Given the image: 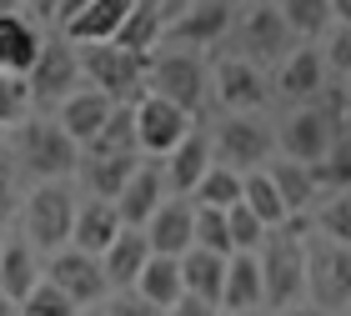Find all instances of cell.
Returning a JSON list of instances; mask_svg holds the SVG:
<instances>
[{
	"label": "cell",
	"mask_w": 351,
	"mask_h": 316,
	"mask_svg": "<svg viewBox=\"0 0 351 316\" xmlns=\"http://www.w3.org/2000/svg\"><path fill=\"white\" fill-rule=\"evenodd\" d=\"M276 316H326V311H316V306H301V302H296V306H286V311H276Z\"/></svg>",
	"instance_id": "48"
},
{
	"label": "cell",
	"mask_w": 351,
	"mask_h": 316,
	"mask_svg": "<svg viewBox=\"0 0 351 316\" xmlns=\"http://www.w3.org/2000/svg\"><path fill=\"white\" fill-rule=\"evenodd\" d=\"M226 36H236V51H241L246 60H256V66L281 60L286 51H291V30H286L281 10L271 5V0H241V10H231V30Z\"/></svg>",
	"instance_id": "6"
},
{
	"label": "cell",
	"mask_w": 351,
	"mask_h": 316,
	"mask_svg": "<svg viewBox=\"0 0 351 316\" xmlns=\"http://www.w3.org/2000/svg\"><path fill=\"white\" fill-rule=\"evenodd\" d=\"M271 151H276V131L261 125L256 116H231L211 136V161L231 171H256L261 161H271Z\"/></svg>",
	"instance_id": "10"
},
{
	"label": "cell",
	"mask_w": 351,
	"mask_h": 316,
	"mask_svg": "<svg viewBox=\"0 0 351 316\" xmlns=\"http://www.w3.org/2000/svg\"><path fill=\"white\" fill-rule=\"evenodd\" d=\"M101 316H161V311H156L151 302H141L136 291H121V296H110V306Z\"/></svg>",
	"instance_id": "43"
},
{
	"label": "cell",
	"mask_w": 351,
	"mask_h": 316,
	"mask_svg": "<svg viewBox=\"0 0 351 316\" xmlns=\"http://www.w3.org/2000/svg\"><path fill=\"white\" fill-rule=\"evenodd\" d=\"M0 141H5V125H0Z\"/></svg>",
	"instance_id": "53"
},
{
	"label": "cell",
	"mask_w": 351,
	"mask_h": 316,
	"mask_svg": "<svg viewBox=\"0 0 351 316\" xmlns=\"http://www.w3.org/2000/svg\"><path fill=\"white\" fill-rule=\"evenodd\" d=\"M21 226H25V241L36 251H56L71 241V221H75V196L66 181H36L21 206Z\"/></svg>",
	"instance_id": "4"
},
{
	"label": "cell",
	"mask_w": 351,
	"mask_h": 316,
	"mask_svg": "<svg viewBox=\"0 0 351 316\" xmlns=\"http://www.w3.org/2000/svg\"><path fill=\"white\" fill-rule=\"evenodd\" d=\"M231 0H191L176 15H166L161 40L166 45H186V51H211V45L226 40L231 30Z\"/></svg>",
	"instance_id": "9"
},
{
	"label": "cell",
	"mask_w": 351,
	"mask_h": 316,
	"mask_svg": "<svg viewBox=\"0 0 351 316\" xmlns=\"http://www.w3.org/2000/svg\"><path fill=\"white\" fill-rule=\"evenodd\" d=\"M306 171H311L316 196L346 191V186H351V141H346V136H337V141L326 146V156H322V161H311Z\"/></svg>",
	"instance_id": "32"
},
{
	"label": "cell",
	"mask_w": 351,
	"mask_h": 316,
	"mask_svg": "<svg viewBox=\"0 0 351 316\" xmlns=\"http://www.w3.org/2000/svg\"><path fill=\"white\" fill-rule=\"evenodd\" d=\"M146 60L151 56H136V51H121L116 40H95L81 51V71L90 75V86L110 101H125L136 106L146 96Z\"/></svg>",
	"instance_id": "5"
},
{
	"label": "cell",
	"mask_w": 351,
	"mask_h": 316,
	"mask_svg": "<svg viewBox=\"0 0 351 316\" xmlns=\"http://www.w3.org/2000/svg\"><path fill=\"white\" fill-rule=\"evenodd\" d=\"M15 161L36 181H66L71 171L81 166V146H75L56 121H30L25 116L21 136H15Z\"/></svg>",
	"instance_id": "3"
},
{
	"label": "cell",
	"mask_w": 351,
	"mask_h": 316,
	"mask_svg": "<svg viewBox=\"0 0 351 316\" xmlns=\"http://www.w3.org/2000/svg\"><path fill=\"white\" fill-rule=\"evenodd\" d=\"M40 30L25 21V15H0V71L10 75H25L30 60L40 56Z\"/></svg>",
	"instance_id": "26"
},
{
	"label": "cell",
	"mask_w": 351,
	"mask_h": 316,
	"mask_svg": "<svg viewBox=\"0 0 351 316\" xmlns=\"http://www.w3.org/2000/svg\"><path fill=\"white\" fill-rule=\"evenodd\" d=\"M75 316H90V311H75Z\"/></svg>",
	"instance_id": "54"
},
{
	"label": "cell",
	"mask_w": 351,
	"mask_h": 316,
	"mask_svg": "<svg viewBox=\"0 0 351 316\" xmlns=\"http://www.w3.org/2000/svg\"><path fill=\"white\" fill-rule=\"evenodd\" d=\"M161 25H166V15L161 5H146V0H136L131 15L121 21V30L110 40L121 45V51H136V56H151L156 51V40H161Z\"/></svg>",
	"instance_id": "30"
},
{
	"label": "cell",
	"mask_w": 351,
	"mask_h": 316,
	"mask_svg": "<svg viewBox=\"0 0 351 316\" xmlns=\"http://www.w3.org/2000/svg\"><path fill=\"white\" fill-rule=\"evenodd\" d=\"M271 5L281 10V21H286V30H291V36L316 40V36H322V30L331 25L326 0H271Z\"/></svg>",
	"instance_id": "36"
},
{
	"label": "cell",
	"mask_w": 351,
	"mask_h": 316,
	"mask_svg": "<svg viewBox=\"0 0 351 316\" xmlns=\"http://www.w3.org/2000/svg\"><path fill=\"white\" fill-rule=\"evenodd\" d=\"M110 106H116V101H110V96H101V90H81V86H75L71 90V96L66 101H60V131H66L71 141H75V146H86V141L95 136V131H101V121L110 116Z\"/></svg>",
	"instance_id": "23"
},
{
	"label": "cell",
	"mask_w": 351,
	"mask_h": 316,
	"mask_svg": "<svg viewBox=\"0 0 351 316\" xmlns=\"http://www.w3.org/2000/svg\"><path fill=\"white\" fill-rule=\"evenodd\" d=\"M211 90H216V101L226 106L231 116H256L266 106V96H271L261 66L246 60V56H221L211 66Z\"/></svg>",
	"instance_id": "11"
},
{
	"label": "cell",
	"mask_w": 351,
	"mask_h": 316,
	"mask_svg": "<svg viewBox=\"0 0 351 316\" xmlns=\"http://www.w3.org/2000/svg\"><path fill=\"white\" fill-rule=\"evenodd\" d=\"M256 271H261V306L286 311L306 296V226L301 216L271 226L256 246Z\"/></svg>",
	"instance_id": "1"
},
{
	"label": "cell",
	"mask_w": 351,
	"mask_h": 316,
	"mask_svg": "<svg viewBox=\"0 0 351 316\" xmlns=\"http://www.w3.org/2000/svg\"><path fill=\"white\" fill-rule=\"evenodd\" d=\"M131 116H136V151H146V156H166L176 141L196 125V116H186L181 106L151 96V90L131 106Z\"/></svg>",
	"instance_id": "12"
},
{
	"label": "cell",
	"mask_w": 351,
	"mask_h": 316,
	"mask_svg": "<svg viewBox=\"0 0 351 316\" xmlns=\"http://www.w3.org/2000/svg\"><path fill=\"white\" fill-rule=\"evenodd\" d=\"M231 5H241V0H231Z\"/></svg>",
	"instance_id": "55"
},
{
	"label": "cell",
	"mask_w": 351,
	"mask_h": 316,
	"mask_svg": "<svg viewBox=\"0 0 351 316\" xmlns=\"http://www.w3.org/2000/svg\"><path fill=\"white\" fill-rule=\"evenodd\" d=\"M241 201H246V206L261 216V226H281V221H291L266 171H246V176H241Z\"/></svg>",
	"instance_id": "34"
},
{
	"label": "cell",
	"mask_w": 351,
	"mask_h": 316,
	"mask_svg": "<svg viewBox=\"0 0 351 316\" xmlns=\"http://www.w3.org/2000/svg\"><path fill=\"white\" fill-rule=\"evenodd\" d=\"M146 90L171 106H181L186 116H201V96H206V71L196 56L171 51V56H151L146 60Z\"/></svg>",
	"instance_id": "8"
},
{
	"label": "cell",
	"mask_w": 351,
	"mask_h": 316,
	"mask_svg": "<svg viewBox=\"0 0 351 316\" xmlns=\"http://www.w3.org/2000/svg\"><path fill=\"white\" fill-rule=\"evenodd\" d=\"M191 216H196V206H191L186 196L161 201V206L146 216L141 236H146V246L156 256H181V251H191Z\"/></svg>",
	"instance_id": "15"
},
{
	"label": "cell",
	"mask_w": 351,
	"mask_h": 316,
	"mask_svg": "<svg viewBox=\"0 0 351 316\" xmlns=\"http://www.w3.org/2000/svg\"><path fill=\"white\" fill-rule=\"evenodd\" d=\"M15 206H21V191H15V161L0 156V226L15 216Z\"/></svg>",
	"instance_id": "42"
},
{
	"label": "cell",
	"mask_w": 351,
	"mask_h": 316,
	"mask_svg": "<svg viewBox=\"0 0 351 316\" xmlns=\"http://www.w3.org/2000/svg\"><path fill=\"white\" fill-rule=\"evenodd\" d=\"M326 10H331V21H351V0H326Z\"/></svg>",
	"instance_id": "47"
},
{
	"label": "cell",
	"mask_w": 351,
	"mask_h": 316,
	"mask_svg": "<svg viewBox=\"0 0 351 316\" xmlns=\"http://www.w3.org/2000/svg\"><path fill=\"white\" fill-rule=\"evenodd\" d=\"M56 5H60V0H30V10H36V21H51V15H56Z\"/></svg>",
	"instance_id": "46"
},
{
	"label": "cell",
	"mask_w": 351,
	"mask_h": 316,
	"mask_svg": "<svg viewBox=\"0 0 351 316\" xmlns=\"http://www.w3.org/2000/svg\"><path fill=\"white\" fill-rule=\"evenodd\" d=\"M191 196H196V201H191V206H231V201H241V171H231V166H206L201 171V181L196 186H191Z\"/></svg>",
	"instance_id": "33"
},
{
	"label": "cell",
	"mask_w": 351,
	"mask_h": 316,
	"mask_svg": "<svg viewBox=\"0 0 351 316\" xmlns=\"http://www.w3.org/2000/svg\"><path fill=\"white\" fill-rule=\"evenodd\" d=\"M90 186V196L101 201H116V191L125 186V176L136 171V156H81V166H75Z\"/></svg>",
	"instance_id": "31"
},
{
	"label": "cell",
	"mask_w": 351,
	"mask_h": 316,
	"mask_svg": "<svg viewBox=\"0 0 351 316\" xmlns=\"http://www.w3.org/2000/svg\"><path fill=\"white\" fill-rule=\"evenodd\" d=\"M25 86H30V101H40V106H60L75 86H81V56L71 51L66 36H45L40 40V56L30 60Z\"/></svg>",
	"instance_id": "7"
},
{
	"label": "cell",
	"mask_w": 351,
	"mask_h": 316,
	"mask_svg": "<svg viewBox=\"0 0 351 316\" xmlns=\"http://www.w3.org/2000/svg\"><path fill=\"white\" fill-rule=\"evenodd\" d=\"M15 306H21V316H75V311H81L66 291L56 287V281H36Z\"/></svg>",
	"instance_id": "39"
},
{
	"label": "cell",
	"mask_w": 351,
	"mask_h": 316,
	"mask_svg": "<svg viewBox=\"0 0 351 316\" xmlns=\"http://www.w3.org/2000/svg\"><path fill=\"white\" fill-rule=\"evenodd\" d=\"M191 246H201V251H216V256H231L226 216H221L216 206H196V216H191Z\"/></svg>",
	"instance_id": "38"
},
{
	"label": "cell",
	"mask_w": 351,
	"mask_h": 316,
	"mask_svg": "<svg viewBox=\"0 0 351 316\" xmlns=\"http://www.w3.org/2000/svg\"><path fill=\"white\" fill-rule=\"evenodd\" d=\"M337 136H341V131H337V125H331L316 106H301V110H291V121L276 131V146H281L286 161L311 166V161H322V156H326V146H331Z\"/></svg>",
	"instance_id": "14"
},
{
	"label": "cell",
	"mask_w": 351,
	"mask_h": 316,
	"mask_svg": "<svg viewBox=\"0 0 351 316\" xmlns=\"http://www.w3.org/2000/svg\"><path fill=\"white\" fill-rule=\"evenodd\" d=\"M146 5H161V0H146Z\"/></svg>",
	"instance_id": "52"
},
{
	"label": "cell",
	"mask_w": 351,
	"mask_h": 316,
	"mask_svg": "<svg viewBox=\"0 0 351 316\" xmlns=\"http://www.w3.org/2000/svg\"><path fill=\"white\" fill-rule=\"evenodd\" d=\"M116 231H121V216H116V206L110 201H101V196H90L86 206H75V221H71V241L66 246H75V251H90V256H101V251L116 241Z\"/></svg>",
	"instance_id": "22"
},
{
	"label": "cell",
	"mask_w": 351,
	"mask_h": 316,
	"mask_svg": "<svg viewBox=\"0 0 351 316\" xmlns=\"http://www.w3.org/2000/svg\"><path fill=\"white\" fill-rule=\"evenodd\" d=\"M0 316H21V306H15L10 296H0Z\"/></svg>",
	"instance_id": "49"
},
{
	"label": "cell",
	"mask_w": 351,
	"mask_h": 316,
	"mask_svg": "<svg viewBox=\"0 0 351 316\" xmlns=\"http://www.w3.org/2000/svg\"><path fill=\"white\" fill-rule=\"evenodd\" d=\"M161 161H166V186H171L176 196H191V186L201 181V171L211 166V136H201L196 125H191V131L176 141Z\"/></svg>",
	"instance_id": "20"
},
{
	"label": "cell",
	"mask_w": 351,
	"mask_h": 316,
	"mask_svg": "<svg viewBox=\"0 0 351 316\" xmlns=\"http://www.w3.org/2000/svg\"><path fill=\"white\" fill-rule=\"evenodd\" d=\"M316 201H322V211H311V231L326 236V241L351 246V196L331 191V196H316Z\"/></svg>",
	"instance_id": "35"
},
{
	"label": "cell",
	"mask_w": 351,
	"mask_h": 316,
	"mask_svg": "<svg viewBox=\"0 0 351 316\" xmlns=\"http://www.w3.org/2000/svg\"><path fill=\"white\" fill-rule=\"evenodd\" d=\"M221 311L241 316L261 311V271H256V251H231L226 276H221Z\"/></svg>",
	"instance_id": "19"
},
{
	"label": "cell",
	"mask_w": 351,
	"mask_h": 316,
	"mask_svg": "<svg viewBox=\"0 0 351 316\" xmlns=\"http://www.w3.org/2000/svg\"><path fill=\"white\" fill-rule=\"evenodd\" d=\"M221 216H226V236H231V251H256L261 236L271 226H261V216L246 206V201H231V206H221Z\"/></svg>",
	"instance_id": "37"
},
{
	"label": "cell",
	"mask_w": 351,
	"mask_h": 316,
	"mask_svg": "<svg viewBox=\"0 0 351 316\" xmlns=\"http://www.w3.org/2000/svg\"><path fill=\"white\" fill-rule=\"evenodd\" d=\"M161 171L156 166H146V161H136V171L125 176V186L116 191V216H121V226H146V216L161 206Z\"/></svg>",
	"instance_id": "18"
},
{
	"label": "cell",
	"mask_w": 351,
	"mask_h": 316,
	"mask_svg": "<svg viewBox=\"0 0 351 316\" xmlns=\"http://www.w3.org/2000/svg\"><path fill=\"white\" fill-rule=\"evenodd\" d=\"M81 5H86V0H60V5H56V15H51V21H56V25H66V21H71V15H75V10H81Z\"/></svg>",
	"instance_id": "45"
},
{
	"label": "cell",
	"mask_w": 351,
	"mask_h": 316,
	"mask_svg": "<svg viewBox=\"0 0 351 316\" xmlns=\"http://www.w3.org/2000/svg\"><path fill=\"white\" fill-rule=\"evenodd\" d=\"M40 281V261H36V246L25 241H5L0 246V296H10V302H21V296Z\"/></svg>",
	"instance_id": "27"
},
{
	"label": "cell",
	"mask_w": 351,
	"mask_h": 316,
	"mask_svg": "<svg viewBox=\"0 0 351 316\" xmlns=\"http://www.w3.org/2000/svg\"><path fill=\"white\" fill-rule=\"evenodd\" d=\"M45 281H56V287L66 291L75 306H95V302H106V291H110V287H106V271H101V256L75 251V246H56Z\"/></svg>",
	"instance_id": "13"
},
{
	"label": "cell",
	"mask_w": 351,
	"mask_h": 316,
	"mask_svg": "<svg viewBox=\"0 0 351 316\" xmlns=\"http://www.w3.org/2000/svg\"><path fill=\"white\" fill-rule=\"evenodd\" d=\"M81 156H136V116H131V106L116 101L110 106V116L101 121V131H95Z\"/></svg>",
	"instance_id": "28"
},
{
	"label": "cell",
	"mask_w": 351,
	"mask_h": 316,
	"mask_svg": "<svg viewBox=\"0 0 351 316\" xmlns=\"http://www.w3.org/2000/svg\"><path fill=\"white\" fill-rule=\"evenodd\" d=\"M306 302L326 316H346L351 306V246L306 231Z\"/></svg>",
	"instance_id": "2"
},
{
	"label": "cell",
	"mask_w": 351,
	"mask_h": 316,
	"mask_svg": "<svg viewBox=\"0 0 351 316\" xmlns=\"http://www.w3.org/2000/svg\"><path fill=\"white\" fill-rule=\"evenodd\" d=\"M271 176V186H276V196H281V206H286V216H306L311 206H316V186H311V171L301 166V161H281L266 171Z\"/></svg>",
	"instance_id": "29"
},
{
	"label": "cell",
	"mask_w": 351,
	"mask_h": 316,
	"mask_svg": "<svg viewBox=\"0 0 351 316\" xmlns=\"http://www.w3.org/2000/svg\"><path fill=\"white\" fill-rule=\"evenodd\" d=\"M131 291L141 296V302H151L156 311H171L176 302H181V266H176V256H146V266L136 271V281H131Z\"/></svg>",
	"instance_id": "24"
},
{
	"label": "cell",
	"mask_w": 351,
	"mask_h": 316,
	"mask_svg": "<svg viewBox=\"0 0 351 316\" xmlns=\"http://www.w3.org/2000/svg\"><path fill=\"white\" fill-rule=\"evenodd\" d=\"M181 5H191V0H161V15H176Z\"/></svg>",
	"instance_id": "50"
},
{
	"label": "cell",
	"mask_w": 351,
	"mask_h": 316,
	"mask_svg": "<svg viewBox=\"0 0 351 316\" xmlns=\"http://www.w3.org/2000/svg\"><path fill=\"white\" fill-rule=\"evenodd\" d=\"M146 256H151V246H146V236H141V226H121L116 241L101 251L106 287H110V291H131V281H136L141 266H146Z\"/></svg>",
	"instance_id": "21"
},
{
	"label": "cell",
	"mask_w": 351,
	"mask_h": 316,
	"mask_svg": "<svg viewBox=\"0 0 351 316\" xmlns=\"http://www.w3.org/2000/svg\"><path fill=\"white\" fill-rule=\"evenodd\" d=\"M166 316H221V306H211V302H201V296H191V291H186Z\"/></svg>",
	"instance_id": "44"
},
{
	"label": "cell",
	"mask_w": 351,
	"mask_h": 316,
	"mask_svg": "<svg viewBox=\"0 0 351 316\" xmlns=\"http://www.w3.org/2000/svg\"><path fill=\"white\" fill-rule=\"evenodd\" d=\"M326 86V66H322V51L316 45H296V51L281 56V71H276V90L296 106H311L316 90Z\"/></svg>",
	"instance_id": "16"
},
{
	"label": "cell",
	"mask_w": 351,
	"mask_h": 316,
	"mask_svg": "<svg viewBox=\"0 0 351 316\" xmlns=\"http://www.w3.org/2000/svg\"><path fill=\"white\" fill-rule=\"evenodd\" d=\"M322 36H326V51H322L326 75H351V21H331Z\"/></svg>",
	"instance_id": "41"
},
{
	"label": "cell",
	"mask_w": 351,
	"mask_h": 316,
	"mask_svg": "<svg viewBox=\"0 0 351 316\" xmlns=\"http://www.w3.org/2000/svg\"><path fill=\"white\" fill-rule=\"evenodd\" d=\"M21 5H25V0H0V15H15Z\"/></svg>",
	"instance_id": "51"
},
{
	"label": "cell",
	"mask_w": 351,
	"mask_h": 316,
	"mask_svg": "<svg viewBox=\"0 0 351 316\" xmlns=\"http://www.w3.org/2000/svg\"><path fill=\"white\" fill-rule=\"evenodd\" d=\"M136 0H86L81 10L71 15L66 25H60V36L71 45H95V40H110L121 30V21L131 15Z\"/></svg>",
	"instance_id": "17"
},
{
	"label": "cell",
	"mask_w": 351,
	"mask_h": 316,
	"mask_svg": "<svg viewBox=\"0 0 351 316\" xmlns=\"http://www.w3.org/2000/svg\"><path fill=\"white\" fill-rule=\"evenodd\" d=\"M176 266H181V291H191V296H201V302L221 306V276H226V256L191 246V251H181V256H176Z\"/></svg>",
	"instance_id": "25"
},
{
	"label": "cell",
	"mask_w": 351,
	"mask_h": 316,
	"mask_svg": "<svg viewBox=\"0 0 351 316\" xmlns=\"http://www.w3.org/2000/svg\"><path fill=\"white\" fill-rule=\"evenodd\" d=\"M30 86H25V75H10V71H0V125H21L30 116Z\"/></svg>",
	"instance_id": "40"
}]
</instances>
